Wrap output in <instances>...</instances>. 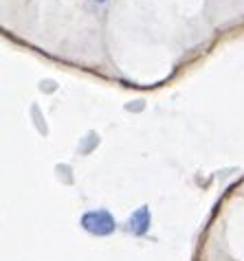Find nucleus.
<instances>
[{
	"instance_id": "1",
	"label": "nucleus",
	"mask_w": 244,
	"mask_h": 261,
	"mask_svg": "<svg viewBox=\"0 0 244 261\" xmlns=\"http://www.w3.org/2000/svg\"><path fill=\"white\" fill-rule=\"evenodd\" d=\"M82 228L90 235H97V237H108L117 230V220L112 217L110 211L106 208H92V211H86L82 215Z\"/></svg>"
},
{
	"instance_id": "2",
	"label": "nucleus",
	"mask_w": 244,
	"mask_h": 261,
	"mask_svg": "<svg viewBox=\"0 0 244 261\" xmlns=\"http://www.w3.org/2000/svg\"><path fill=\"white\" fill-rule=\"evenodd\" d=\"M150 224H152V215H150V208L148 206H139L136 211L130 215L128 220V228H130L132 235H145L150 230Z\"/></svg>"
},
{
	"instance_id": "3",
	"label": "nucleus",
	"mask_w": 244,
	"mask_h": 261,
	"mask_svg": "<svg viewBox=\"0 0 244 261\" xmlns=\"http://www.w3.org/2000/svg\"><path fill=\"white\" fill-rule=\"evenodd\" d=\"M97 3H106V0H97Z\"/></svg>"
}]
</instances>
